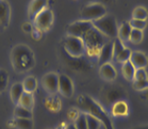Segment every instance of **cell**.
Returning a JSON list of instances; mask_svg holds the SVG:
<instances>
[{
    "mask_svg": "<svg viewBox=\"0 0 148 129\" xmlns=\"http://www.w3.org/2000/svg\"><path fill=\"white\" fill-rule=\"evenodd\" d=\"M134 89L142 91V90H146L148 89V79H141V80H134Z\"/></svg>",
    "mask_w": 148,
    "mask_h": 129,
    "instance_id": "cell-29",
    "label": "cell"
},
{
    "mask_svg": "<svg viewBox=\"0 0 148 129\" xmlns=\"http://www.w3.org/2000/svg\"><path fill=\"white\" fill-rule=\"evenodd\" d=\"M14 126L17 129H33V121L32 119H19L15 117Z\"/></svg>",
    "mask_w": 148,
    "mask_h": 129,
    "instance_id": "cell-21",
    "label": "cell"
},
{
    "mask_svg": "<svg viewBox=\"0 0 148 129\" xmlns=\"http://www.w3.org/2000/svg\"><path fill=\"white\" fill-rule=\"evenodd\" d=\"M112 59H113V41H109L100 48L98 52V61L99 64L102 65L109 63Z\"/></svg>",
    "mask_w": 148,
    "mask_h": 129,
    "instance_id": "cell-9",
    "label": "cell"
},
{
    "mask_svg": "<svg viewBox=\"0 0 148 129\" xmlns=\"http://www.w3.org/2000/svg\"><path fill=\"white\" fill-rule=\"evenodd\" d=\"M141 79H148L147 73L145 68H136L134 74V80H141Z\"/></svg>",
    "mask_w": 148,
    "mask_h": 129,
    "instance_id": "cell-30",
    "label": "cell"
},
{
    "mask_svg": "<svg viewBox=\"0 0 148 129\" xmlns=\"http://www.w3.org/2000/svg\"><path fill=\"white\" fill-rule=\"evenodd\" d=\"M82 41H83L85 48L88 49L90 52H99L100 48L104 44H107L109 41H111L106 35L101 33L100 31H98L95 27H93L91 30H88L86 33L82 36Z\"/></svg>",
    "mask_w": 148,
    "mask_h": 129,
    "instance_id": "cell-2",
    "label": "cell"
},
{
    "mask_svg": "<svg viewBox=\"0 0 148 129\" xmlns=\"http://www.w3.org/2000/svg\"><path fill=\"white\" fill-rule=\"evenodd\" d=\"M24 30L25 31H28V32L32 31V27H31V25L30 24H25L24 25Z\"/></svg>",
    "mask_w": 148,
    "mask_h": 129,
    "instance_id": "cell-31",
    "label": "cell"
},
{
    "mask_svg": "<svg viewBox=\"0 0 148 129\" xmlns=\"http://www.w3.org/2000/svg\"><path fill=\"white\" fill-rule=\"evenodd\" d=\"M132 16L134 19H141V21H146V18L148 16V12L145 8H136L134 11H133V14Z\"/></svg>",
    "mask_w": 148,
    "mask_h": 129,
    "instance_id": "cell-24",
    "label": "cell"
},
{
    "mask_svg": "<svg viewBox=\"0 0 148 129\" xmlns=\"http://www.w3.org/2000/svg\"><path fill=\"white\" fill-rule=\"evenodd\" d=\"M134 129H148V126H145V127H138V128H134Z\"/></svg>",
    "mask_w": 148,
    "mask_h": 129,
    "instance_id": "cell-33",
    "label": "cell"
},
{
    "mask_svg": "<svg viewBox=\"0 0 148 129\" xmlns=\"http://www.w3.org/2000/svg\"><path fill=\"white\" fill-rule=\"evenodd\" d=\"M135 69L136 68L133 66L130 61H127L123 63V67H121V71H123V75L127 80H134V74H135Z\"/></svg>",
    "mask_w": 148,
    "mask_h": 129,
    "instance_id": "cell-17",
    "label": "cell"
},
{
    "mask_svg": "<svg viewBox=\"0 0 148 129\" xmlns=\"http://www.w3.org/2000/svg\"><path fill=\"white\" fill-rule=\"evenodd\" d=\"M43 85L46 91L53 94L59 91V76L54 73H49L43 78Z\"/></svg>",
    "mask_w": 148,
    "mask_h": 129,
    "instance_id": "cell-10",
    "label": "cell"
},
{
    "mask_svg": "<svg viewBox=\"0 0 148 129\" xmlns=\"http://www.w3.org/2000/svg\"><path fill=\"white\" fill-rule=\"evenodd\" d=\"M129 25L131 26L132 29H138V30H141L143 31L146 28V21H141V19H134V18H132L131 21H129Z\"/></svg>",
    "mask_w": 148,
    "mask_h": 129,
    "instance_id": "cell-28",
    "label": "cell"
},
{
    "mask_svg": "<svg viewBox=\"0 0 148 129\" xmlns=\"http://www.w3.org/2000/svg\"><path fill=\"white\" fill-rule=\"evenodd\" d=\"M107 15V10L102 4L99 3H93L88 4L84 8L82 12H81V18L82 21H97L102 16Z\"/></svg>",
    "mask_w": 148,
    "mask_h": 129,
    "instance_id": "cell-4",
    "label": "cell"
},
{
    "mask_svg": "<svg viewBox=\"0 0 148 129\" xmlns=\"http://www.w3.org/2000/svg\"><path fill=\"white\" fill-rule=\"evenodd\" d=\"M93 26L92 21H78L74 24H71L68 26L67 28V34L71 35V36H76V38H82L84 34L86 33L88 30H91Z\"/></svg>",
    "mask_w": 148,
    "mask_h": 129,
    "instance_id": "cell-7",
    "label": "cell"
},
{
    "mask_svg": "<svg viewBox=\"0 0 148 129\" xmlns=\"http://www.w3.org/2000/svg\"><path fill=\"white\" fill-rule=\"evenodd\" d=\"M66 129H77V128L75 127V125H69Z\"/></svg>",
    "mask_w": 148,
    "mask_h": 129,
    "instance_id": "cell-32",
    "label": "cell"
},
{
    "mask_svg": "<svg viewBox=\"0 0 148 129\" xmlns=\"http://www.w3.org/2000/svg\"><path fill=\"white\" fill-rule=\"evenodd\" d=\"M135 68H145L148 64V59L141 51H133L131 54L130 60Z\"/></svg>",
    "mask_w": 148,
    "mask_h": 129,
    "instance_id": "cell-11",
    "label": "cell"
},
{
    "mask_svg": "<svg viewBox=\"0 0 148 129\" xmlns=\"http://www.w3.org/2000/svg\"><path fill=\"white\" fill-rule=\"evenodd\" d=\"M132 51L129 49V48L125 47L121 52H118L116 56H114V59L116 62H119V63H125L130 60V57H131Z\"/></svg>",
    "mask_w": 148,
    "mask_h": 129,
    "instance_id": "cell-22",
    "label": "cell"
},
{
    "mask_svg": "<svg viewBox=\"0 0 148 129\" xmlns=\"http://www.w3.org/2000/svg\"><path fill=\"white\" fill-rule=\"evenodd\" d=\"M142 40H143V31L138 30V29H132L129 41L132 42L133 44H138V43H141Z\"/></svg>",
    "mask_w": 148,
    "mask_h": 129,
    "instance_id": "cell-27",
    "label": "cell"
},
{
    "mask_svg": "<svg viewBox=\"0 0 148 129\" xmlns=\"http://www.w3.org/2000/svg\"><path fill=\"white\" fill-rule=\"evenodd\" d=\"M100 76L106 80H114L116 78V71L111 63H106L100 66Z\"/></svg>",
    "mask_w": 148,
    "mask_h": 129,
    "instance_id": "cell-13",
    "label": "cell"
},
{
    "mask_svg": "<svg viewBox=\"0 0 148 129\" xmlns=\"http://www.w3.org/2000/svg\"><path fill=\"white\" fill-rule=\"evenodd\" d=\"M75 127L77 129H88V123H86V114L81 113L80 115L77 116L76 122H75Z\"/></svg>",
    "mask_w": 148,
    "mask_h": 129,
    "instance_id": "cell-26",
    "label": "cell"
},
{
    "mask_svg": "<svg viewBox=\"0 0 148 129\" xmlns=\"http://www.w3.org/2000/svg\"><path fill=\"white\" fill-rule=\"evenodd\" d=\"M64 47L65 50L67 51L71 56H73V57H80L86 50L82 38L71 36V35H67L66 36L64 41Z\"/></svg>",
    "mask_w": 148,
    "mask_h": 129,
    "instance_id": "cell-5",
    "label": "cell"
},
{
    "mask_svg": "<svg viewBox=\"0 0 148 129\" xmlns=\"http://www.w3.org/2000/svg\"><path fill=\"white\" fill-rule=\"evenodd\" d=\"M132 28L129 25V23H123L121 25V27H118V35L117 38H119L121 42L129 41L130 34H131Z\"/></svg>",
    "mask_w": 148,
    "mask_h": 129,
    "instance_id": "cell-14",
    "label": "cell"
},
{
    "mask_svg": "<svg viewBox=\"0 0 148 129\" xmlns=\"http://www.w3.org/2000/svg\"><path fill=\"white\" fill-rule=\"evenodd\" d=\"M112 114L115 116H125L128 114V106L125 102H117L112 108Z\"/></svg>",
    "mask_w": 148,
    "mask_h": 129,
    "instance_id": "cell-18",
    "label": "cell"
},
{
    "mask_svg": "<svg viewBox=\"0 0 148 129\" xmlns=\"http://www.w3.org/2000/svg\"><path fill=\"white\" fill-rule=\"evenodd\" d=\"M59 91L65 97H71L74 94V84L71 79L66 75L59 76Z\"/></svg>",
    "mask_w": 148,
    "mask_h": 129,
    "instance_id": "cell-8",
    "label": "cell"
},
{
    "mask_svg": "<svg viewBox=\"0 0 148 129\" xmlns=\"http://www.w3.org/2000/svg\"><path fill=\"white\" fill-rule=\"evenodd\" d=\"M10 18V7L4 0H0V24L3 26L8 24Z\"/></svg>",
    "mask_w": 148,
    "mask_h": 129,
    "instance_id": "cell-16",
    "label": "cell"
},
{
    "mask_svg": "<svg viewBox=\"0 0 148 129\" xmlns=\"http://www.w3.org/2000/svg\"><path fill=\"white\" fill-rule=\"evenodd\" d=\"M94 26L98 31L106 35L108 38H116L118 35V26L114 16L111 15H104L97 21H93Z\"/></svg>",
    "mask_w": 148,
    "mask_h": 129,
    "instance_id": "cell-3",
    "label": "cell"
},
{
    "mask_svg": "<svg viewBox=\"0 0 148 129\" xmlns=\"http://www.w3.org/2000/svg\"><path fill=\"white\" fill-rule=\"evenodd\" d=\"M18 105L28 109V110H32V108L34 107L33 94L32 93H28V92H24V94L21 95V97L19 99Z\"/></svg>",
    "mask_w": 148,
    "mask_h": 129,
    "instance_id": "cell-15",
    "label": "cell"
},
{
    "mask_svg": "<svg viewBox=\"0 0 148 129\" xmlns=\"http://www.w3.org/2000/svg\"><path fill=\"white\" fill-rule=\"evenodd\" d=\"M86 123H88V129H99L101 126L100 121H98L91 114L86 113Z\"/></svg>",
    "mask_w": 148,
    "mask_h": 129,
    "instance_id": "cell-25",
    "label": "cell"
},
{
    "mask_svg": "<svg viewBox=\"0 0 148 129\" xmlns=\"http://www.w3.org/2000/svg\"><path fill=\"white\" fill-rule=\"evenodd\" d=\"M47 7V0H33L29 9V16L32 21L36 17L37 14H40L43 10Z\"/></svg>",
    "mask_w": 148,
    "mask_h": 129,
    "instance_id": "cell-12",
    "label": "cell"
},
{
    "mask_svg": "<svg viewBox=\"0 0 148 129\" xmlns=\"http://www.w3.org/2000/svg\"><path fill=\"white\" fill-rule=\"evenodd\" d=\"M21 84H23L24 91L28 92V93H33L37 88V81L33 76H29V77H27Z\"/></svg>",
    "mask_w": 148,
    "mask_h": 129,
    "instance_id": "cell-20",
    "label": "cell"
},
{
    "mask_svg": "<svg viewBox=\"0 0 148 129\" xmlns=\"http://www.w3.org/2000/svg\"><path fill=\"white\" fill-rule=\"evenodd\" d=\"M80 106H82L84 110L88 111V114H91L94 117H96L98 121H100V123L103 124L106 129H114L111 123V119H109L108 114L104 112L103 109L92 98L86 97V96L80 97Z\"/></svg>",
    "mask_w": 148,
    "mask_h": 129,
    "instance_id": "cell-1",
    "label": "cell"
},
{
    "mask_svg": "<svg viewBox=\"0 0 148 129\" xmlns=\"http://www.w3.org/2000/svg\"><path fill=\"white\" fill-rule=\"evenodd\" d=\"M53 23V13L48 9H45L37 14L34 18V24L38 31H46L51 27Z\"/></svg>",
    "mask_w": 148,
    "mask_h": 129,
    "instance_id": "cell-6",
    "label": "cell"
},
{
    "mask_svg": "<svg viewBox=\"0 0 148 129\" xmlns=\"http://www.w3.org/2000/svg\"><path fill=\"white\" fill-rule=\"evenodd\" d=\"M24 88H23L21 83H15V84H13V86L11 88V98H12L14 104L17 105L19 102V99L21 97V95L24 94Z\"/></svg>",
    "mask_w": 148,
    "mask_h": 129,
    "instance_id": "cell-19",
    "label": "cell"
},
{
    "mask_svg": "<svg viewBox=\"0 0 148 129\" xmlns=\"http://www.w3.org/2000/svg\"><path fill=\"white\" fill-rule=\"evenodd\" d=\"M15 117H19V119H32V112H31V110H28V109L18 105L15 108Z\"/></svg>",
    "mask_w": 148,
    "mask_h": 129,
    "instance_id": "cell-23",
    "label": "cell"
}]
</instances>
